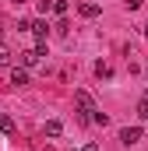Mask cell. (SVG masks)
Returning a JSON list of instances; mask_svg holds the SVG:
<instances>
[{
    "instance_id": "obj_1",
    "label": "cell",
    "mask_w": 148,
    "mask_h": 151,
    "mask_svg": "<svg viewBox=\"0 0 148 151\" xmlns=\"http://www.w3.org/2000/svg\"><path fill=\"white\" fill-rule=\"evenodd\" d=\"M74 102H78V109H81V119H92L95 102H92V95H88L85 88H78V91H74Z\"/></svg>"
},
{
    "instance_id": "obj_2",
    "label": "cell",
    "mask_w": 148,
    "mask_h": 151,
    "mask_svg": "<svg viewBox=\"0 0 148 151\" xmlns=\"http://www.w3.org/2000/svg\"><path fill=\"white\" fill-rule=\"evenodd\" d=\"M138 141H141V127H123V130H120V144L131 148V144H138Z\"/></svg>"
},
{
    "instance_id": "obj_3",
    "label": "cell",
    "mask_w": 148,
    "mask_h": 151,
    "mask_svg": "<svg viewBox=\"0 0 148 151\" xmlns=\"http://www.w3.org/2000/svg\"><path fill=\"white\" fill-rule=\"evenodd\" d=\"M18 60H21V67H36V63H39V49H25V53H18Z\"/></svg>"
},
{
    "instance_id": "obj_4",
    "label": "cell",
    "mask_w": 148,
    "mask_h": 151,
    "mask_svg": "<svg viewBox=\"0 0 148 151\" xmlns=\"http://www.w3.org/2000/svg\"><path fill=\"white\" fill-rule=\"evenodd\" d=\"M78 14L81 18H99V4H78Z\"/></svg>"
},
{
    "instance_id": "obj_5",
    "label": "cell",
    "mask_w": 148,
    "mask_h": 151,
    "mask_svg": "<svg viewBox=\"0 0 148 151\" xmlns=\"http://www.w3.org/2000/svg\"><path fill=\"white\" fill-rule=\"evenodd\" d=\"M11 84H18V88H21V84H28V70H25V67H14V74H11Z\"/></svg>"
},
{
    "instance_id": "obj_6",
    "label": "cell",
    "mask_w": 148,
    "mask_h": 151,
    "mask_svg": "<svg viewBox=\"0 0 148 151\" xmlns=\"http://www.w3.org/2000/svg\"><path fill=\"white\" fill-rule=\"evenodd\" d=\"M60 134H64L60 119H46V137H60Z\"/></svg>"
},
{
    "instance_id": "obj_7",
    "label": "cell",
    "mask_w": 148,
    "mask_h": 151,
    "mask_svg": "<svg viewBox=\"0 0 148 151\" xmlns=\"http://www.w3.org/2000/svg\"><path fill=\"white\" fill-rule=\"evenodd\" d=\"M0 130H4L7 137H14V119H11V116H0Z\"/></svg>"
},
{
    "instance_id": "obj_8",
    "label": "cell",
    "mask_w": 148,
    "mask_h": 151,
    "mask_svg": "<svg viewBox=\"0 0 148 151\" xmlns=\"http://www.w3.org/2000/svg\"><path fill=\"white\" fill-rule=\"evenodd\" d=\"M46 28H49L46 21H32V32L39 35V42H46Z\"/></svg>"
},
{
    "instance_id": "obj_9",
    "label": "cell",
    "mask_w": 148,
    "mask_h": 151,
    "mask_svg": "<svg viewBox=\"0 0 148 151\" xmlns=\"http://www.w3.org/2000/svg\"><path fill=\"white\" fill-rule=\"evenodd\" d=\"M11 60H14V53H11V49H7V46H4V42H0V67H7V63H11Z\"/></svg>"
},
{
    "instance_id": "obj_10",
    "label": "cell",
    "mask_w": 148,
    "mask_h": 151,
    "mask_svg": "<svg viewBox=\"0 0 148 151\" xmlns=\"http://www.w3.org/2000/svg\"><path fill=\"white\" fill-rule=\"evenodd\" d=\"M95 74L99 77H113V67L110 63H95Z\"/></svg>"
},
{
    "instance_id": "obj_11",
    "label": "cell",
    "mask_w": 148,
    "mask_h": 151,
    "mask_svg": "<svg viewBox=\"0 0 148 151\" xmlns=\"http://www.w3.org/2000/svg\"><path fill=\"white\" fill-rule=\"evenodd\" d=\"M92 123H99V127H106V123H110V116H106V113H99V109H95V113H92Z\"/></svg>"
},
{
    "instance_id": "obj_12",
    "label": "cell",
    "mask_w": 148,
    "mask_h": 151,
    "mask_svg": "<svg viewBox=\"0 0 148 151\" xmlns=\"http://www.w3.org/2000/svg\"><path fill=\"white\" fill-rule=\"evenodd\" d=\"M49 11H57V14H67V4H64V0H53V7H49Z\"/></svg>"
},
{
    "instance_id": "obj_13",
    "label": "cell",
    "mask_w": 148,
    "mask_h": 151,
    "mask_svg": "<svg viewBox=\"0 0 148 151\" xmlns=\"http://www.w3.org/2000/svg\"><path fill=\"white\" fill-rule=\"evenodd\" d=\"M138 113H141V116H145V119H148V95H145V99H141V106H138Z\"/></svg>"
},
{
    "instance_id": "obj_14",
    "label": "cell",
    "mask_w": 148,
    "mask_h": 151,
    "mask_svg": "<svg viewBox=\"0 0 148 151\" xmlns=\"http://www.w3.org/2000/svg\"><path fill=\"white\" fill-rule=\"evenodd\" d=\"M141 4H145V0H127V7H131V11H138Z\"/></svg>"
},
{
    "instance_id": "obj_15",
    "label": "cell",
    "mask_w": 148,
    "mask_h": 151,
    "mask_svg": "<svg viewBox=\"0 0 148 151\" xmlns=\"http://www.w3.org/2000/svg\"><path fill=\"white\" fill-rule=\"evenodd\" d=\"M141 32H145V39H148V25H145V28H141Z\"/></svg>"
}]
</instances>
